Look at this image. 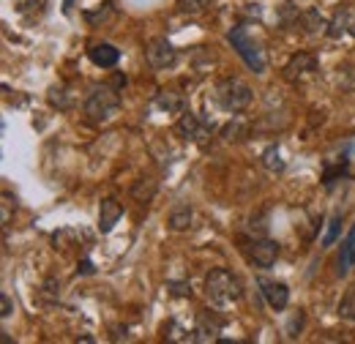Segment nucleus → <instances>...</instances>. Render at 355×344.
<instances>
[{
	"mask_svg": "<svg viewBox=\"0 0 355 344\" xmlns=\"http://www.w3.org/2000/svg\"><path fill=\"white\" fill-rule=\"evenodd\" d=\"M227 42L232 44V49L243 58V63L254 71V74H263L268 69V55H266V46L257 42L246 25H235L230 33H227Z\"/></svg>",
	"mask_w": 355,
	"mask_h": 344,
	"instance_id": "nucleus-1",
	"label": "nucleus"
},
{
	"mask_svg": "<svg viewBox=\"0 0 355 344\" xmlns=\"http://www.w3.org/2000/svg\"><path fill=\"white\" fill-rule=\"evenodd\" d=\"M118 110H121V96L110 85L93 87L88 93V98H85V118L96 126L112 121L118 115Z\"/></svg>",
	"mask_w": 355,
	"mask_h": 344,
	"instance_id": "nucleus-2",
	"label": "nucleus"
},
{
	"mask_svg": "<svg viewBox=\"0 0 355 344\" xmlns=\"http://www.w3.org/2000/svg\"><path fill=\"white\" fill-rule=\"evenodd\" d=\"M205 293H208V298L216 303V306H224V303L238 301L243 295V284H241V279L232 270L216 268L205 279Z\"/></svg>",
	"mask_w": 355,
	"mask_h": 344,
	"instance_id": "nucleus-3",
	"label": "nucleus"
},
{
	"mask_svg": "<svg viewBox=\"0 0 355 344\" xmlns=\"http://www.w3.org/2000/svg\"><path fill=\"white\" fill-rule=\"evenodd\" d=\"M252 98H254L252 87L246 85L243 80H238V77H224L222 83L216 85V101L227 112H243L252 104Z\"/></svg>",
	"mask_w": 355,
	"mask_h": 344,
	"instance_id": "nucleus-4",
	"label": "nucleus"
},
{
	"mask_svg": "<svg viewBox=\"0 0 355 344\" xmlns=\"http://www.w3.org/2000/svg\"><path fill=\"white\" fill-rule=\"evenodd\" d=\"M145 60L150 69H170L178 60V52L167 39H150L145 46Z\"/></svg>",
	"mask_w": 355,
	"mask_h": 344,
	"instance_id": "nucleus-5",
	"label": "nucleus"
},
{
	"mask_svg": "<svg viewBox=\"0 0 355 344\" xmlns=\"http://www.w3.org/2000/svg\"><path fill=\"white\" fill-rule=\"evenodd\" d=\"M175 131L183 139H191V142H197V145H205L208 137H211V129H208L197 115H191V112H183V115H180V121L175 123Z\"/></svg>",
	"mask_w": 355,
	"mask_h": 344,
	"instance_id": "nucleus-6",
	"label": "nucleus"
},
{
	"mask_svg": "<svg viewBox=\"0 0 355 344\" xmlns=\"http://www.w3.org/2000/svg\"><path fill=\"white\" fill-rule=\"evenodd\" d=\"M311 71H317V58L309 55V52H298V55H293V60L284 66V77L287 80H304L306 74Z\"/></svg>",
	"mask_w": 355,
	"mask_h": 344,
	"instance_id": "nucleus-7",
	"label": "nucleus"
},
{
	"mask_svg": "<svg viewBox=\"0 0 355 344\" xmlns=\"http://www.w3.org/2000/svg\"><path fill=\"white\" fill-rule=\"evenodd\" d=\"M260 287H263V295H266V301H268L270 309H276V311L287 309V303H290V290H287V284H284V282L260 279Z\"/></svg>",
	"mask_w": 355,
	"mask_h": 344,
	"instance_id": "nucleus-8",
	"label": "nucleus"
},
{
	"mask_svg": "<svg viewBox=\"0 0 355 344\" xmlns=\"http://www.w3.org/2000/svg\"><path fill=\"white\" fill-rule=\"evenodd\" d=\"M249 255H252V262L257 268H270L276 262V257H279V243L276 241H268V238L254 241L252 249H249Z\"/></svg>",
	"mask_w": 355,
	"mask_h": 344,
	"instance_id": "nucleus-9",
	"label": "nucleus"
},
{
	"mask_svg": "<svg viewBox=\"0 0 355 344\" xmlns=\"http://www.w3.org/2000/svg\"><path fill=\"white\" fill-rule=\"evenodd\" d=\"M121 216H123V205H121L115 197L101 200V208H98V230H101V232H112V227L121 221Z\"/></svg>",
	"mask_w": 355,
	"mask_h": 344,
	"instance_id": "nucleus-10",
	"label": "nucleus"
},
{
	"mask_svg": "<svg viewBox=\"0 0 355 344\" xmlns=\"http://www.w3.org/2000/svg\"><path fill=\"white\" fill-rule=\"evenodd\" d=\"M88 58L90 63L98 66V69H112L121 60V49H115L112 44H93L88 49Z\"/></svg>",
	"mask_w": 355,
	"mask_h": 344,
	"instance_id": "nucleus-11",
	"label": "nucleus"
},
{
	"mask_svg": "<svg viewBox=\"0 0 355 344\" xmlns=\"http://www.w3.org/2000/svg\"><path fill=\"white\" fill-rule=\"evenodd\" d=\"M219 331H222V325L216 320H208V311H202L194 325V342H214L219 336Z\"/></svg>",
	"mask_w": 355,
	"mask_h": 344,
	"instance_id": "nucleus-12",
	"label": "nucleus"
},
{
	"mask_svg": "<svg viewBox=\"0 0 355 344\" xmlns=\"http://www.w3.org/2000/svg\"><path fill=\"white\" fill-rule=\"evenodd\" d=\"M350 28L355 31V8H342V11L334 17V22L328 25V36L339 39V36H345Z\"/></svg>",
	"mask_w": 355,
	"mask_h": 344,
	"instance_id": "nucleus-13",
	"label": "nucleus"
},
{
	"mask_svg": "<svg viewBox=\"0 0 355 344\" xmlns=\"http://www.w3.org/2000/svg\"><path fill=\"white\" fill-rule=\"evenodd\" d=\"M298 22H301V28H304V33H328V19L325 17H320V11H314V8H309V11H304L301 17H298Z\"/></svg>",
	"mask_w": 355,
	"mask_h": 344,
	"instance_id": "nucleus-14",
	"label": "nucleus"
},
{
	"mask_svg": "<svg viewBox=\"0 0 355 344\" xmlns=\"http://www.w3.org/2000/svg\"><path fill=\"white\" fill-rule=\"evenodd\" d=\"M355 265V227L350 230V235L345 238V243H342V252H339V268H336V273L339 276H347V270Z\"/></svg>",
	"mask_w": 355,
	"mask_h": 344,
	"instance_id": "nucleus-15",
	"label": "nucleus"
},
{
	"mask_svg": "<svg viewBox=\"0 0 355 344\" xmlns=\"http://www.w3.org/2000/svg\"><path fill=\"white\" fill-rule=\"evenodd\" d=\"M222 137L227 142H232V139H235V142L246 139V137H249V121H243L241 115H232V121L222 129Z\"/></svg>",
	"mask_w": 355,
	"mask_h": 344,
	"instance_id": "nucleus-16",
	"label": "nucleus"
},
{
	"mask_svg": "<svg viewBox=\"0 0 355 344\" xmlns=\"http://www.w3.org/2000/svg\"><path fill=\"white\" fill-rule=\"evenodd\" d=\"M156 104L164 110V112H183V96L175 93V90H162Z\"/></svg>",
	"mask_w": 355,
	"mask_h": 344,
	"instance_id": "nucleus-17",
	"label": "nucleus"
},
{
	"mask_svg": "<svg viewBox=\"0 0 355 344\" xmlns=\"http://www.w3.org/2000/svg\"><path fill=\"white\" fill-rule=\"evenodd\" d=\"M191 224V208L189 205H175L170 214V227L173 230H186Z\"/></svg>",
	"mask_w": 355,
	"mask_h": 344,
	"instance_id": "nucleus-18",
	"label": "nucleus"
},
{
	"mask_svg": "<svg viewBox=\"0 0 355 344\" xmlns=\"http://www.w3.org/2000/svg\"><path fill=\"white\" fill-rule=\"evenodd\" d=\"M339 317L345 320H355V287L345 293V298L339 301Z\"/></svg>",
	"mask_w": 355,
	"mask_h": 344,
	"instance_id": "nucleus-19",
	"label": "nucleus"
},
{
	"mask_svg": "<svg viewBox=\"0 0 355 344\" xmlns=\"http://www.w3.org/2000/svg\"><path fill=\"white\" fill-rule=\"evenodd\" d=\"M263 164H266L268 170H282V167H284V162L279 159V148H276V145L268 148L266 153H263Z\"/></svg>",
	"mask_w": 355,
	"mask_h": 344,
	"instance_id": "nucleus-20",
	"label": "nucleus"
},
{
	"mask_svg": "<svg viewBox=\"0 0 355 344\" xmlns=\"http://www.w3.org/2000/svg\"><path fill=\"white\" fill-rule=\"evenodd\" d=\"M208 3L211 0H178V8L180 11H189V14H200V11H205Z\"/></svg>",
	"mask_w": 355,
	"mask_h": 344,
	"instance_id": "nucleus-21",
	"label": "nucleus"
},
{
	"mask_svg": "<svg viewBox=\"0 0 355 344\" xmlns=\"http://www.w3.org/2000/svg\"><path fill=\"white\" fill-rule=\"evenodd\" d=\"M339 232H342V216H336V218L331 221V230H328V235L322 238V246H334V241L339 238Z\"/></svg>",
	"mask_w": 355,
	"mask_h": 344,
	"instance_id": "nucleus-22",
	"label": "nucleus"
},
{
	"mask_svg": "<svg viewBox=\"0 0 355 344\" xmlns=\"http://www.w3.org/2000/svg\"><path fill=\"white\" fill-rule=\"evenodd\" d=\"M66 90H58V87H52V93H49V101L55 104V107H60V110H66L69 107V101H66V96H63Z\"/></svg>",
	"mask_w": 355,
	"mask_h": 344,
	"instance_id": "nucleus-23",
	"label": "nucleus"
},
{
	"mask_svg": "<svg viewBox=\"0 0 355 344\" xmlns=\"http://www.w3.org/2000/svg\"><path fill=\"white\" fill-rule=\"evenodd\" d=\"M170 287H173L175 295H191V287L189 284H170Z\"/></svg>",
	"mask_w": 355,
	"mask_h": 344,
	"instance_id": "nucleus-24",
	"label": "nucleus"
},
{
	"mask_svg": "<svg viewBox=\"0 0 355 344\" xmlns=\"http://www.w3.org/2000/svg\"><path fill=\"white\" fill-rule=\"evenodd\" d=\"M11 314V301H8V295H3V317H8Z\"/></svg>",
	"mask_w": 355,
	"mask_h": 344,
	"instance_id": "nucleus-25",
	"label": "nucleus"
},
{
	"mask_svg": "<svg viewBox=\"0 0 355 344\" xmlns=\"http://www.w3.org/2000/svg\"><path fill=\"white\" fill-rule=\"evenodd\" d=\"M31 6H36V8H39V11H44L46 0H31Z\"/></svg>",
	"mask_w": 355,
	"mask_h": 344,
	"instance_id": "nucleus-26",
	"label": "nucleus"
},
{
	"mask_svg": "<svg viewBox=\"0 0 355 344\" xmlns=\"http://www.w3.org/2000/svg\"><path fill=\"white\" fill-rule=\"evenodd\" d=\"M71 6H74V0H63V8H66V11H69Z\"/></svg>",
	"mask_w": 355,
	"mask_h": 344,
	"instance_id": "nucleus-27",
	"label": "nucleus"
},
{
	"mask_svg": "<svg viewBox=\"0 0 355 344\" xmlns=\"http://www.w3.org/2000/svg\"><path fill=\"white\" fill-rule=\"evenodd\" d=\"M290 3H304V0H290Z\"/></svg>",
	"mask_w": 355,
	"mask_h": 344,
	"instance_id": "nucleus-28",
	"label": "nucleus"
}]
</instances>
